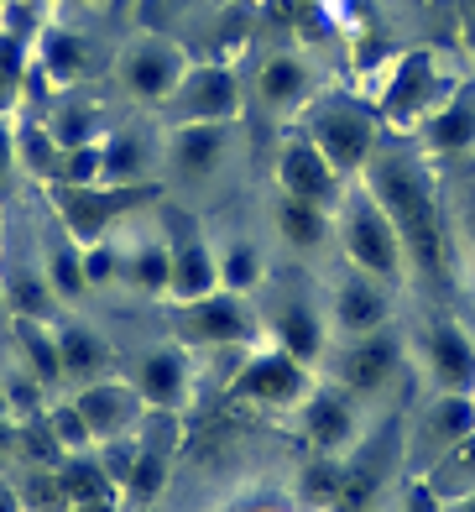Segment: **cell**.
<instances>
[{
	"label": "cell",
	"mask_w": 475,
	"mask_h": 512,
	"mask_svg": "<svg viewBox=\"0 0 475 512\" xmlns=\"http://www.w3.org/2000/svg\"><path fill=\"white\" fill-rule=\"evenodd\" d=\"M376 194H382V209L397 230V246H408V256L423 272H439L444 267L439 215H434L429 189L418 183V173L402 168V162H382V168H376Z\"/></svg>",
	"instance_id": "6da1fadb"
},
{
	"label": "cell",
	"mask_w": 475,
	"mask_h": 512,
	"mask_svg": "<svg viewBox=\"0 0 475 512\" xmlns=\"http://www.w3.org/2000/svg\"><path fill=\"white\" fill-rule=\"evenodd\" d=\"M74 408L84 413V424L94 434V445H105V439H121V434H136L141 429V392L131 382H84L74 392Z\"/></svg>",
	"instance_id": "7a4b0ae2"
},
{
	"label": "cell",
	"mask_w": 475,
	"mask_h": 512,
	"mask_svg": "<svg viewBox=\"0 0 475 512\" xmlns=\"http://www.w3.org/2000/svg\"><path fill=\"white\" fill-rule=\"evenodd\" d=\"M173 324L194 345H246L251 340V314L241 309V298L225 293V288L209 293V298H194V304H178Z\"/></svg>",
	"instance_id": "3957f363"
},
{
	"label": "cell",
	"mask_w": 475,
	"mask_h": 512,
	"mask_svg": "<svg viewBox=\"0 0 475 512\" xmlns=\"http://www.w3.org/2000/svg\"><path fill=\"white\" fill-rule=\"evenodd\" d=\"M141 194H131V189H79V183H53V204H58V215H63V225L74 230V241L79 246H94V241H105V225H110V215H121L126 204H136Z\"/></svg>",
	"instance_id": "277c9868"
},
{
	"label": "cell",
	"mask_w": 475,
	"mask_h": 512,
	"mask_svg": "<svg viewBox=\"0 0 475 512\" xmlns=\"http://www.w3.org/2000/svg\"><path fill=\"white\" fill-rule=\"evenodd\" d=\"M345 241H350V256L366 272H376V277H392L397 272V251L402 246H397V230H392L382 204H355L350 220H345Z\"/></svg>",
	"instance_id": "5b68a950"
},
{
	"label": "cell",
	"mask_w": 475,
	"mask_h": 512,
	"mask_svg": "<svg viewBox=\"0 0 475 512\" xmlns=\"http://www.w3.org/2000/svg\"><path fill=\"white\" fill-rule=\"evenodd\" d=\"M303 361H293L288 351H272V356H256L241 377H235V392L251 403H298L303 398Z\"/></svg>",
	"instance_id": "8992f818"
},
{
	"label": "cell",
	"mask_w": 475,
	"mask_h": 512,
	"mask_svg": "<svg viewBox=\"0 0 475 512\" xmlns=\"http://www.w3.org/2000/svg\"><path fill=\"white\" fill-rule=\"evenodd\" d=\"M131 387L141 392V403L147 408H162V413H178L188 403V361L178 351H152L141 356Z\"/></svg>",
	"instance_id": "52a82bcc"
},
{
	"label": "cell",
	"mask_w": 475,
	"mask_h": 512,
	"mask_svg": "<svg viewBox=\"0 0 475 512\" xmlns=\"http://www.w3.org/2000/svg\"><path fill=\"white\" fill-rule=\"evenodd\" d=\"M209 293H220V256L209 251L204 241L173 246V283H168V298H173V304H194V298H209Z\"/></svg>",
	"instance_id": "ba28073f"
},
{
	"label": "cell",
	"mask_w": 475,
	"mask_h": 512,
	"mask_svg": "<svg viewBox=\"0 0 475 512\" xmlns=\"http://www.w3.org/2000/svg\"><path fill=\"white\" fill-rule=\"evenodd\" d=\"M282 189L298 194V199L324 204L329 194H335V168H329V157L314 142H298V147L282 152Z\"/></svg>",
	"instance_id": "9c48e42d"
},
{
	"label": "cell",
	"mask_w": 475,
	"mask_h": 512,
	"mask_svg": "<svg viewBox=\"0 0 475 512\" xmlns=\"http://www.w3.org/2000/svg\"><path fill=\"white\" fill-rule=\"evenodd\" d=\"M183 115H188V126L194 121L220 126L225 115H235V84L225 68H204V74H194L183 84Z\"/></svg>",
	"instance_id": "30bf717a"
},
{
	"label": "cell",
	"mask_w": 475,
	"mask_h": 512,
	"mask_svg": "<svg viewBox=\"0 0 475 512\" xmlns=\"http://www.w3.org/2000/svg\"><path fill=\"white\" fill-rule=\"evenodd\" d=\"M16 345H21V361L42 387H58L63 382V356H58V330L47 319H21L16 314Z\"/></svg>",
	"instance_id": "8fae6325"
},
{
	"label": "cell",
	"mask_w": 475,
	"mask_h": 512,
	"mask_svg": "<svg viewBox=\"0 0 475 512\" xmlns=\"http://www.w3.org/2000/svg\"><path fill=\"white\" fill-rule=\"evenodd\" d=\"M136 439H141V434H136ZM168 465H173L168 450H157V445H147V439H141V455H136V465H131V481L121 486V507H126V512H152L157 497H162V486H168Z\"/></svg>",
	"instance_id": "7c38bea8"
},
{
	"label": "cell",
	"mask_w": 475,
	"mask_h": 512,
	"mask_svg": "<svg viewBox=\"0 0 475 512\" xmlns=\"http://www.w3.org/2000/svg\"><path fill=\"white\" fill-rule=\"evenodd\" d=\"M429 361H434V377H439V387L444 392H475V351H470V340H465V330H439L434 335V351H429Z\"/></svg>",
	"instance_id": "4fadbf2b"
},
{
	"label": "cell",
	"mask_w": 475,
	"mask_h": 512,
	"mask_svg": "<svg viewBox=\"0 0 475 512\" xmlns=\"http://www.w3.org/2000/svg\"><path fill=\"white\" fill-rule=\"evenodd\" d=\"M382 319H387V293L382 288H371V283H345L340 298H335V324L345 335H376L382 330Z\"/></svg>",
	"instance_id": "5bb4252c"
},
{
	"label": "cell",
	"mask_w": 475,
	"mask_h": 512,
	"mask_svg": "<svg viewBox=\"0 0 475 512\" xmlns=\"http://www.w3.org/2000/svg\"><path fill=\"white\" fill-rule=\"evenodd\" d=\"M366 142H371L366 121H355L345 110L319 115V152L329 157V168H355V162L366 157Z\"/></svg>",
	"instance_id": "9a60e30c"
},
{
	"label": "cell",
	"mask_w": 475,
	"mask_h": 512,
	"mask_svg": "<svg viewBox=\"0 0 475 512\" xmlns=\"http://www.w3.org/2000/svg\"><path fill=\"white\" fill-rule=\"evenodd\" d=\"M58 356H63V382H89V377H100L110 351H105V340L89 330V324H63L58 330Z\"/></svg>",
	"instance_id": "2e32d148"
},
{
	"label": "cell",
	"mask_w": 475,
	"mask_h": 512,
	"mask_svg": "<svg viewBox=\"0 0 475 512\" xmlns=\"http://www.w3.org/2000/svg\"><path fill=\"white\" fill-rule=\"evenodd\" d=\"M392 366H397V345L387 335H361L355 351H350V361H345V377H350V387L376 392L392 377Z\"/></svg>",
	"instance_id": "e0dca14e"
},
{
	"label": "cell",
	"mask_w": 475,
	"mask_h": 512,
	"mask_svg": "<svg viewBox=\"0 0 475 512\" xmlns=\"http://www.w3.org/2000/svg\"><path fill=\"white\" fill-rule=\"evenodd\" d=\"M126 84L136 89L141 100L168 95V89L178 84V58H173V48H141V53L126 63Z\"/></svg>",
	"instance_id": "ac0fdd59"
},
{
	"label": "cell",
	"mask_w": 475,
	"mask_h": 512,
	"mask_svg": "<svg viewBox=\"0 0 475 512\" xmlns=\"http://www.w3.org/2000/svg\"><path fill=\"white\" fill-rule=\"evenodd\" d=\"M225 147V131L220 126H209V121H194L188 131H178V147H173V168L188 173V178H199L215 168V157Z\"/></svg>",
	"instance_id": "d6986e66"
},
{
	"label": "cell",
	"mask_w": 475,
	"mask_h": 512,
	"mask_svg": "<svg viewBox=\"0 0 475 512\" xmlns=\"http://www.w3.org/2000/svg\"><path fill=\"white\" fill-rule=\"evenodd\" d=\"M16 450L32 460V471H58V465L68 460L53 424H47V413H32V418H16Z\"/></svg>",
	"instance_id": "ffe728a7"
},
{
	"label": "cell",
	"mask_w": 475,
	"mask_h": 512,
	"mask_svg": "<svg viewBox=\"0 0 475 512\" xmlns=\"http://www.w3.org/2000/svg\"><path fill=\"white\" fill-rule=\"evenodd\" d=\"M58 476H63L68 507H74V502H94V497H115V486H110V476H105V465L94 460V450H89V455H68V460L58 465Z\"/></svg>",
	"instance_id": "44dd1931"
},
{
	"label": "cell",
	"mask_w": 475,
	"mask_h": 512,
	"mask_svg": "<svg viewBox=\"0 0 475 512\" xmlns=\"http://www.w3.org/2000/svg\"><path fill=\"white\" fill-rule=\"evenodd\" d=\"M308 439H314L319 450H340L350 439V408L335 392H319V398L308 403Z\"/></svg>",
	"instance_id": "7402d4cb"
},
{
	"label": "cell",
	"mask_w": 475,
	"mask_h": 512,
	"mask_svg": "<svg viewBox=\"0 0 475 512\" xmlns=\"http://www.w3.org/2000/svg\"><path fill=\"white\" fill-rule=\"evenodd\" d=\"M277 225H282V236H288L293 246H319L324 241V204L288 194L277 204Z\"/></svg>",
	"instance_id": "603a6c76"
},
{
	"label": "cell",
	"mask_w": 475,
	"mask_h": 512,
	"mask_svg": "<svg viewBox=\"0 0 475 512\" xmlns=\"http://www.w3.org/2000/svg\"><path fill=\"white\" fill-rule=\"evenodd\" d=\"M0 288H6L11 314H21V319H53V288H47V272H42V277L16 272V277H6Z\"/></svg>",
	"instance_id": "cb8c5ba5"
},
{
	"label": "cell",
	"mask_w": 475,
	"mask_h": 512,
	"mask_svg": "<svg viewBox=\"0 0 475 512\" xmlns=\"http://www.w3.org/2000/svg\"><path fill=\"white\" fill-rule=\"evenodd\" d=\"M429 429H434V439H444V445H460V439L475 434V403L465 398V392H444L439 408L429 413Z\"/></svg>",
	"instance_id": "d4e9b609"
},
{
	"label": "cell",
	"mask_w": 475,
	"mask_h": 512,
	"mask_svg": "<svg viewBox=\"0 0 475 512\" xmlns=\"http://www.w3.org/2000/svg\"><path fill=\"white\" fill-rule=\"evenodd\" d=\"M277 335H282V351H288L293 361H314L319 345H324V330H319V319L308 309H288V314H282Z\"/></svg>",
	"instance_id": "484cf974"
},
{
	"label": "cell",
	"mask_w": 475,
	"mask_h": 512,
	"mask_svg": "<svg viewBox=\"0 0 475 512\" xmlns=\"http://www.w3.org/2000/svg\"><path fill=\"white\" fill-rule=\"evenodd\" d=\"M131 283L141 288V293H168V283H173V246H141L136 256H131Z\"/></svg>",
	"instance_id": "4316f807"
},
{
	"label": "cell",
	"mask_w": 475,
	"mask_h": 512,
	"mask_svg": "<svg viewBox=\"0 0 475 512\" xmlns=\"http://www.w3.org/2000/svg\"><path fill=\"white\" fill-rule=\"evenodd\" d=\"M47 288H53V298H79V293H89L84 251H74V246L47 251Z\"/></svg>",
	"instance_id": "83f0119b"
},
{
	"label": "cell",
	"mask_w": 475,
	"mask_h": 512,
	"mask_svg": "<svg viewBox=\"0 0 475 512\" xmlns=\"http://www.w3.org/2000/svg\"><path fill=\"white\" fill-rule=\"evenodd\" d=\"M100 152H105V178L110 183H136L147 173V147H141V136H115Z\"/></svg>",
	"instance_id": "f1b7e54d"
},
{
	"label": "cell",
	"mask_w": 475,
	"mask_h": 512,
	"mask_svg": "<svg viewBox=\"0 0 475 512\" xmlns=\"http://www.w3.org/2000/svg\"><path fill=\"white\" fill-rule=\"evenodd\" d=\"M47 424H53L63 455H89V450H94V434H89L84 413H79L74 403H53V408H47Z\"/></svg>",
	"instance_id": "f546056e"
},
{
	"label": "cell",
	"mask_w": 475,
	"mask_h": 512,
	"mask_svg": "<svg viewBox=\"0 0 475 512\" xmlns=\"http://www.w3.org/2000/svg\"><path fill=\"white\" fill-rule=\"evenodd\" d=\"M256 277H261L256 246H241V241H235L230 251H220V288H225V293H251Z\"/></svg>",
	"instance_id": "4dcf8cb0"
},
{
	"label": "cell",
	"mask_w": 475,
	"mask_h": 512,
	"mask_svg": "<svg viewBox=\"0 0 475 512\" xmlns=\"http://www.w3.org/2000/svg\"><path fill=\"white\" fill-rule=\"evenodd\" d=\"M42 63H47V74H53V79H74L79 68H84V42L68 37V32H47Z\"/></svg>",
	"instance_id": "1f68e13d"
},
{
	"label": "cell",
	"mask_w": 475,
	"mask_h": 512,
	"mask_svg": "<svg viewBox=\"0 0 475 512\" xmlns=\"http://www.w3.org/2000/svg\"><path fill=\"white\" fill-rule=\"evenodd\" d=\"M0 392H6V413L11 418H32L37 408H42V382L32 377V371H6V377H0Z\"/></svg>",
	"instance_id": "d6a6232c"
},
{
	"label": "cell",
	"mask_w": 475,
	"mask_h": 512,
	"mask_svg": "<svg viewBox=\"0 0 475 512\" xmlns=\"http://www.w3.org/2000/svg\"><path fill=\"white\" fill-rule=\"evenodd\" d=\"M16 152L27 157V162H32V173H42V178H58V168H63V147H58L47 131H21Z\"/></svg>",
	"instance_id": "836d02e7"
},
{
	"label": "cell",
	"mask_w": 475,
	"mask_h": 512,
	"mask_svg": "<svg viewBox=\"0 0 475 512\" xmlns=\"http://www.w3.org/2000/svg\"><path fill=\"white\" fill-rule=\"evenodd\" d=\"M261 89H267V100H298L303 95V68L293 58H277V63H267V74H261Z\"/></svg>",
	"instance_id": "e575fe53"
},
{
	"label": "cell",
	"mask_w": 475,
	"mask_h": 512,
	"mask_svg": "<svg viewBox=\"0 0 475 512\" xmlns=\"http://www.w3.org/2000/svg\"><path fill=\"white\" fill-rule=\"evenodd\" d=\"M27 502H32V512H68V492H63V476H58V471H32Z\"/></svg>",
	"instance_id": "d590c367"
},
{
	"label": "cell",
	"mask_w": 475,
	"mask_h": 512,
	"mask_svg": "<svg viewBox=\"0 0 475 512\" xmlns=\"http://www.w3.org/2000/svg\"><path fill=\"white\" fill-rule=\"evenodd\" d=\"M340 465L335 460H319V465H308V476H303V497L308 502H335V492H340Z\"/></svg>",
	"instance_id": "8d00e7d4"
},
{
	"label": "cell",
	"mask_w": 475,
	"mask_h": 512,
	"mask_svg": "<svg viewBox=\"0 0 475 512\" xmlns=\"http://www.w3.org/2000/svg\"><path fill=\"white\" fill-rule=\"evenodd\" d=\"M84 277H89V288H105L115 277V246H105V241L84 246Z\"/></svg>",
	"instance_id": "74e56055"
},
{
	"label": "cell",
	"mask_w": 475,
	"mask_h": 512,
	"mask_svg": "<svg viewBox=\"0 0 475 512\" xmlns=\"http://www.w3.org/2000/svg\"><path fill=\"white\" fill-rule=\"evenodd\" d=\"M439 142L444 147H465L470 142V115H444V121H439Z\"/></svg>",
	"instance_id": "f35d334b"
},
{
	"label": "cell",
	"mask_w": 475,
	"mask_h": 512,
	"mask_svg": "<svg viewBox=\"0 0 475 512\" xmlns=\"http://www.w3.org/2000/svg\"><path fill=\"white\" fill-rule=\"evenodd\" d=\"M11 162H16V136L0 126V189H6V178H11Z\"/></svg>",
	"instance_id": "ab89813d"
},
{
	"label": "cell",
	"mask_w": 475,
	"mask_h": 512,
	"mask_svg": "<svg viewBox=\"0 0 475 512\" xmlns=\"http://www.w3.org/2000/svg\"><path fill=\"white\" fill-rule=\"evenodd\" d=\"M68 512H126V507H121V497H94V502H74Z\"/></svg>",
	"instance_id": "60d3db41"
},
{
	"label": "cell",
	"mask_w": 475,
	"mask_h": 512,
	"mask_svg": "<svg viewBox=\"0 0 475 512\" xmlns=\"http://www.w3.org/2000/svg\"><path fill=\"white\" fill-rule=\"evenodd\" d=\"M16 450V418L0 408V455H11Z\"/></svg>",
	"instance_id": "b9f144b4"
},
{
	"label": "cell",
	"mask_w": 475,
	"mask_h": 512,
	"mask_svg": "<svg viewBox=\"0 0 475 512\" xmlns=\"http://www.w3.org/2000/svg\"><path fill=\"white\" fill-rule=\"evenodd\" d=\"M0 512H27L21 497H16V486H6V481H0Z\"/></svg>",
	"instance_id": "7bdbcfd3"
},
{
	"label": "cell",
	"mask_w": 475,
	"mask_h": 512,
	"mask_svg": "<svg viewBox=\"0 0 475 512\" xmlns=\"http://www.w3.org/2000/svg\"><path fill=\"white\" fill-rule=\"evenodd\" d=\"M413 512H434V507H429V497H418V507H413Z\"/></svg>",
	"instance_id": "ee69618b"
},
{
	"label": "cell",
	"mask_w": 475,
	"mask_h": 512,
	"mask_svg": "<svg viewBox=\"0 0 475 512\" xmlns=\"http://www.w3.org/2000/svg\"><path fill=\"white\" fill-rule=\"evenodd\" d=\"M470 42H475V11H470Z\"/></svg>",
	"instance_id": "f6af8a7d"
},
{
	"label": "cell",
	"mask_w": 475,
	"mask_h": 512,
	"mask_svg": "<svg viewBox=\"0 0 475 512\" xmlns=\"http://www.w3.org/2000/svg\"><path fill=\"white\" fill-rule=\"evenodd\" d=\"M465 512H475V497H470V507H465Z\"/></svg>",
	"instance_id": "bcb514c9"
},
{
	"label": "cell",
	"mask_w": 475,
	"mask_h": 512,
	"mask_svg": "<svg viewBox=\"0 0 475 512\" xmlns=\"http://www.w3.org/2000/svg\"><path fill=\"white\" fill-rule=\"evenodd\" d=\"M0 304H6V288H0Z\"/></svg>",
	"instance_id": "7dc6e473"
}]
</instances>
